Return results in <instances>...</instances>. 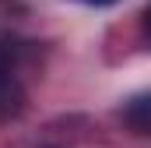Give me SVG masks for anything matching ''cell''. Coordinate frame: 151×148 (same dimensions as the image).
<instances>
[{
    "label": "cell",
    "mask_w": 151,
    "mask_h": 148,
    "mask_svg": "<svg viewBox=\"0 0 151 148\" xmlns=\"http://www.w3.org/2000/svg\"><path fill=\"white\" fill-rule=\"evenodd\" d=\"M21 106H25L21 49L11 39H0V116H14Z\"/></svg>",
    "instance_id": "1"
},
{
    "label": "cell",
    "mask_w": 151,
    "mask_h": 148,
    "mask_svg": "<svg viewBox=\"0 0 151 148\" xmlns=\"http://www.w3.org/2000/svg\"><path fill=\"white\" fill-rule=\"evenodd\" d=\"M119 116H123V123H127L134 134H144V138H151V88H148V92L130 95V99L123 102Z\"/></svg>",
    "instance_id": "2"
},
{
    "label": "cell",
    "mask_w": 151,
    "mask_h": 148,
    "mask_svg": "<svg viewBox=\"0 0 151 148\" xmlns=\"http://www.w3.org/2000/svg\"><path fill=\"white\" fill-rule=\"evenodd\" d=\"M144 36H148V42H151V4H148V11H144Z\"/></svg>",
    "instance_id": "3"
},
{
    "label": "cell",
    "mask_w": 151,
    "mask_h": 148,
    "mask_svg": "<svg viewBox=\"0 0 151 148\" xmlns=\"http://www.w3.org/2000/svg\"><path fill=\"white\" fill-rule=\"evenodd\" d=\"M88 4H99V7H106V4H116V0H88Z\"/></svg>",
    "instance_id": "4"
}]
</instances>
